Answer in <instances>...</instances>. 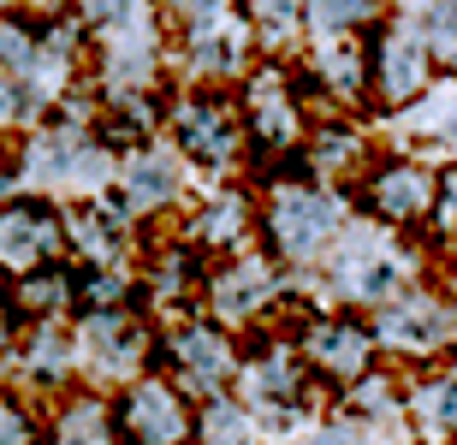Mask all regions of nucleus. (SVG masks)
I'll list each match as a JSON object with an SVG mask.
<instances>
[{
    "label": "nucleus",
    "instance_id": "obj_1",
    "mask_svg": "<svg viewBox=\"0 0 457 445\" xmlns=\"http://www.w3.org/2000/svg\"><path fill=\"white\" fill-rule=\"evenodd\" d=\"M351 232V202H345L339 185H321V178H291V185H273L268 196V238L286 261H327L339 250V238Z\"/></svg>",
    "mask_w": 457,
    "mask_h": 445
},
{
    "label": "nucleus",
    "instance_id": "obj_2",
    "mask_svg": "<svg viewBox=\"0 0 457 445\" xmlns=\"http://www.w3.org/2000/svg\"><path fill=\"white\" fill-rule=\"evenodd\" d=\"M374 339L404 362L457 357V292L440 279H410L386 309H374Z\"/></svg>",
    "mask_w": 457,
    "mask_h": 445
},
{
    "label": "nucleus",
    "instance_id": "obj_3",
    "mask_svg": "<svg viewBox=\"0 0 457 445\" xmlns=\"http://www.w3.org/2000/svg\"><path fill=\"white\" fill-rule=\"evenodd\" d=\"M369 54H374V107H386V113H410L428 89L440 84V54L428 48L416 18L374 24Z\"/></svg>",
    "mask_w": 457,
    "mask_h": 445
},
{
    "label": "nucleus",
    "instance_id": "obj_4",
    "mask_svg": "<svg viewBox=\"0 0 457 445\" xmlns=\"http://www.w3.org/2000/svg\"><path fill=\"white\" fill-rule=\"evenodd\" d=\"M356 190H362V208L374 226L422 232V226H434V208H440V167L422 154H386L369 167V178Z\"/></svg>",
    "mask_w": 457,
    "mask_h": 445
},
{
    "label": "nucleus",
    "instance_id": "obj_5",
    "mask_svg": "<svg viewBox=\"0 0 457 445\" xmlns=\"http://www.w3.org/2000/svg\"><path fill=\"white\" fill-rule=\"evenodd\" d=\"M374 350H380L374 321H356V315H315L303 326V362L339 386H356L362 375H374Z\"/></svg>",
    "mask_w": 457,
    "mask_h": 445
},
{
    "label": "nucleus",
    "instance_id": "obj_6",
    "mask_svg": "<svg viewBox=\"0 0 457 445\" xmlns=\"http://www.w3.org/2000/svg\"><path fill=\"white\" fill-rule=\"evenodd\" d=\"M315 84H321V95H333V102H345V107L374 102V54H369V42H356V36L321 42V48H315Z\"/></svg>",
    "mask_w": 457,
    "mask_h": 445
},
{
    "label": "nucleus",
    "instance_id": "obj_7",
    "mask_svg": "<svg viewBox=\"0 0 457 445\" xmlns=\"http://www.w3.org/2000/svg\"><path fill=\"white\" fill-rule=\"evenodd\" d=\"M410 416H416V428L428 440H440V445L457 440V357L428 362V375L410 392Z\"/></svg>",
    "mask_w": 457,
    "mask_h": 445
},
{
    "label": "nucleus",
    "instance_id": "obj_8",
    "mask_svg": "<svg viewBox=\"0 0 457 445\" xmlns=\"http://www.w3.org/2000/svg\"><path fill=\"white\" fill-rule=\"evenodd\" d=\"M279 297V279H273L268 261H232L220 279H214V309L226 321H250Z\"/></svg>",
    "mask_w": 457,
    "mask_h": 445
},
{
    "label": "nucleus",
    "instance_id": "obj_9",
    "mask_svg": "<svg viewBox=\"0 0 457 445\" xmlns=\"http://www.w3.org/2000/svg\"><path fill=\"white\" fill-rule=\"evenodd\" d=\"M303 154H309V167L321 172V185H345L351 172H356V185L369 178V172H362V161H369V143L356 137L351 125H321V131L309 137Z\"/></svg>",
    "mask_w": 457,
    "mask_h": 445
},
{
    "label": "nucleus",
    "instance_id": "obj_10",
    "mask_svg": "<svg viewBox=\"0 0 457 445\" xmlns=\"http://www.w3.org/2000/svg\"><path fill=\"white\" fill-rule=\"evenodd\" d=\"M410 131L428 143L434 154L457 161V84H434L422 102L410 107Z\"/></svg>",
    "mask_w": 457,
    "mask_h": 445
},
{
    "label": "nucleus",
    "instance_id": "obj_11",
    "mask_svg": "<svg viewBox=\"0 0 457 445\" xmlns=\"http://www.w3.org/2000/svg\"><path fill=\"white\" fill-rule=\"evenodd\" d=\"M179 137H185L190 154H203V161H226V154L237 149V125H232V113H220L214 102H196V107H185Z\"/></svg>",
    "mask_w": 457,
    "mask_h": 445
},
{
    "label": "nucleus",
    "instance_id": "obj_12",
    "mask_svg": "<svg viewBox=\"0 0 457 445\" xmlns=\"http://www.w3.org/2000/svg\"><path fill=\"white\" fill-rule=\"evenodd\" d=\"M369 24H386V0H309V30L333 36H362Z\"/></svg>",
    "mask_w": 457,
    "mask_h": 445
},
{
    "label": "nucleus",
    "instance_id": "obj_13",
    "mask_svg": "<svg viewBox=\"0 0 457 445\" xmlns=\"http://www.w3.org/2000/svg\"><path fill=\"white\" fill-rule=\"evenodd\" d=\"M131 428L143 433L149 445H179L185 440V416H179V398L167 386H143L131 398Z\"/></svg>",
    "mask_w": 457,
    "mask_h": 445
},
{
    "label": "nucleus",
    "instance_id": "obj_14",
    "mask_svg": "<svg viewBox=\"0 0 457 445\" xmlns=\"http://www.w3.org/2000/svg\"><path fill=\"white\" fill-rule=\"evenodd\" d=\"M179 362L190 368V380H196V386H220L226 368H232V350H226L220 333L190 326V333H179Z\"/></svg>",
    "mask_w": 457,
    "mask_h": 445
},
{
    "label": "nucleus",
    "instance_id": "obj_15",
    "mask_svg": "<svg viewBox=\"0 0 457 445\" xmlns=\"http://www.w3.org/2000/svg\"><path fill=\"white\" fill-rule=\"evenodd\" d=\"M250 380H255V392L268 398V404H291V398L303 392V362H297V350H268V357L250 368Z\"/></svg>",
    "mask_w": 457,
    "mask_h": 445
},
{
    "label": "nucleus",
    "instance_id": "obj_16",
    "mask_svg": "<svg viewBox=\"0 0 457 445\" xmlns=\"http://www.w3.org/2000/svg\"><path fill=\"white\" fill-rule=\"evenodd\" d=\"M416 24H422L428 48L440 54V66H457V0H422Z\"/></svg>",
    "mask_w": 457,
    "mask_h": 445
},
{
    "label": "nucleus",
    "instance_id": "obj_17",
    "mask_svg": "<svg viewBox=\"0 0 457 445\" xmlns=\"http://www.w3.org/2000/svg\"><path fill=\"white\" fill-rule=\"evenodd\" d=\"M48 226L30 220V214H12V220H0V256L6 261H30L36 250H48Z\"/></svg>",
    "mask_w": 457,
    "mask_h": 445
},
{
    "label": "nucleus",
    "instance_id": "obj_18",
    "mask_svg": "<svg viewBox=\"0 0 457 445\" xmlns=\"http://www.w3.org/2000/svg\"><path fill=\"white\" fill-rule=\"evenodd\" d=\"M172 185H179L172 167H167V161H154V154H143V161L131 167V196H137V202H167Z\"/></svg>",
    "mask_w": 457,
    "mask_h": 445
},
{
    "label": "nucleus",
    "instance_id": "obj_19",
    "mask_svg": "<svg viewBox=\"0 0 457 445\" xmlns=\"http://www.w3.org/2000/svg\"><path fill=\"white\" fill-rule=\"evenodd\" d=\"M244 214H250V208L237 202V196H226L220 208H208V214H203V238L208 243H232L237 232H244Z\"/></svg>",
    "mask_w": 457,
    "mask_h": 445
},
{
    "label": "nucleus",
    "instance_id": "obj_20",
    "mask_svg": "<svg viewBox=\"0 0 457 445\" xmlns=\"http://www.w3.org/2000/svg\"><path fill=\"white\" fill-rule=\"evenodd\" d=\"M250 12L268 30H297V24H309V0H250Z\"/></svg>",
    "mask_w": 457,
    "mask_h": 445
},
{
    "label": "nucleus",
    "instance_id": "obj_21",
    "mask_svg": "<svg viewBox=\"0 0 457 445\" xmlns=\"http://www.w3.org/2000/svg\"><path fill=\"white\" fill-rule=\"evenodd\" d=\"M208 440L214 445H244L250 440V416L232 410V404H214V410H208Z\"/></svg>",
    "mask_w": 457,
    "mask_h": 445
},
{
    "label": "nucleus",
    "instance_id": "obj_22",
    "mask_svg": "<svg viewBox=\"0 0 457 445\" xmlns=\"http://www.w3.org/2000/svg\"><path fill=\"white\" fill-rule=\"evenodd\" d=\"M434 232H445V243L457 238V161H440V208H434Z\"/></svg>",
    "mask_w": 457,
    "mask_h": 445
},
{
    "label": "nucleus",
    "instance_id": "obj_23",
    "mask_svg": "<svg viewBox=\"0 0 457 445\" xmlns=\"http://www.w3.org/2000/svg\"><path fill=\"white\" fill-rule=\"evenodd\" d=\"M244 54H237V36H196V66L208 71H232Z\"/></svg>",
    "mask_w": 457,
    "mask_h": 445
},
{
    "label": "nucleus",
    "instance_id": "obj_24",
    "mask_svg": "<svg viewBox=\"0 0 457 445\" xmlns=\"http://www.w3.org/2000/svg\"><path fill=\"white\" fill-rule=\"evenodd\" d=\"M60 445H107L102 416H96V410H78V416L66 422V433H60Z\"/></svg>",
    "mask_w": 457,
    "mask_h": 445
},
{
    "label": "nucleus",
    "instance_id": "obj_25",
    "mask_svg": "<svg viewBox=\"0 0 457 445\" xmlns=\"http://www.w3.org/2000/svg\"><path fill=\"white\" fill-rule=\"evenodd\" d=\"M315 445H374V440H369V428H362V422H333V428L315 433Z\"/></svg>",
    "mask_w": 457,
    "mask_h": 445
},
{
    "label": "nucleus",
    "instance_id": "obj_26",
    "mask_svg": "<svg viewBox=\"0 0 457 445\" xmlns=\"http://www.w3.org/2000/svg\"><path fill=\"white\" fill-rule=\"evenodd\" d=\"M220 6H226V0H179V12H185V18H214Z\"/></svg>",
    "mask_w": 457,
    "mask_h": 445
},
{
    "label": "nucleus",
    "instance_id": "obj_27",
    "mask_svg": "<svg viewBox=\"0 0 457 445\" xmlns=\"http://www.w3.org/2000/svg\"><path fill=\"white\" fill-rule=\"evenodd\" d=\"M24 54H30V48H24V36H18V30H0V60H24Z\"/></svg>",
    "mask_w": 457,
    "mask_h": 445
},
{
    "label": "nucleus",
    "instance_id": "obj_28",
    "mask_svg": "<svg viewBox=\"0 0 457 445\" xmlns=\"http://www.w3.org/2000/svg\"><path fill=\"white\" fill-rule=\"evenodd\" d=\"M96 12H102L107 24H119V18H131V0H96Z\"/></svg>",
    "mask_w": 457,
    "mask_h": 445
},
{
    "label": "nucleus",
    "instance_id": "obj_29",
    "mask_svg": "<svg viewBox=\"0 0 457 445\" xmlns=\"http://www.w3.org/2000/svg\"><path fill=\"white\" fill-rule=\"evenodd\" d=\"M6 107H12V102H0V113H6Z\"/></svg>",
    "mask_w": 457,
    "mask_h": 445
},
{
    "label": "nucleus",
    "instance_id": "obj_30",
    "mask_svg": "<svg viewBox=\"0 0 457 445\" xmlns=\"http://www.w3.org/2000/svg\"><path fill=\"white\" fill-rule=\"evenodd\" d=\"M452 445H457V440H452Z\"/></svg>",
    "mask_w": 457,
    "mask_h": 445
}]
</instances>
